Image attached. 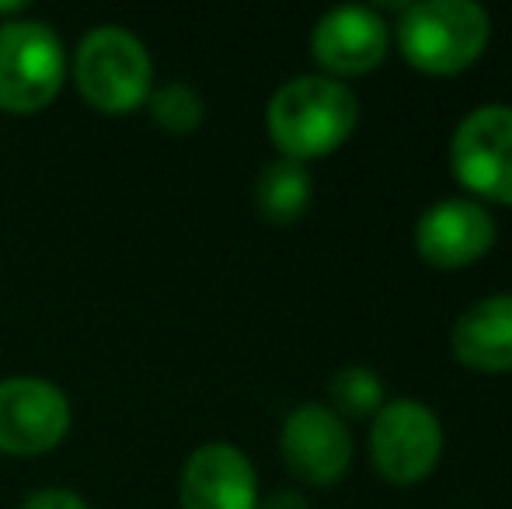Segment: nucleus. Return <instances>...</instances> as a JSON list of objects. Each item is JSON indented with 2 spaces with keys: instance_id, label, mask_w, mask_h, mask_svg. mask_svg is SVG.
<instances>
[{
  "instance_id": "f257e3e1",
  "label": "nucleus",
  "mask_w": 512,
  "mask_h": 509,
  "mask_svg": "<svg viewBox=\"0 0 512 509\" xmlns=\"http://www.w3.org/2000/svg\"><path fill=\"white\" fill-rule=\"evenodd\" d=\"M359 123V98L349 84L324 74H300L283 81L269 98L265 129L279 157L314 161L338 150Z\"/></svg>"
},
{
  "instance_id": "f03ea898",
  "label": "nucleus",
  "mask_w": 512,
  "mask_h": 509,
  "mask_svg": "<svg viewBox=\"0 0 512 509\" xmlns=\"http://www.w3.org/2000/svg\"><path fill=\"white\" fill-rule=\"evenodd\" d=\"M394 35L415 70L453 77L481 60L492 39V18L474 0H418L401 7Z\"/></svg>"
},
{
  "instance_id": "7ed1b4c3",
  "label": "nucleus",
  "mask_w": 512,
  "mask_h": 509,
  "mask_svg": "<svg viewBox=\"0 0 512 509\" xmlns=\"http://www.w3.org/2000/svg\"><path fill=\"white\" fill-rule=\"evenodd\" d=\"M70 74L81 98L102 116H129L154 91V60L140 35L122 25H98L77 42Z\"/></svg>"
},
{
  "instance_id": "20e7f679",
  "label": "nucleus",
  "mask_w": 512,
  "mask_h": 509,
  "mask_svg": "<svg viewBox=\"0 0 512 509\" xmlns=\"http://www.w3.org/2000/svg\"><path fill=\"white\" fill-rule=\"evenodd\" d=\"M67 77V49L56 28L39 18L0 25V109L35 116L56 102Z\"/></svg>"
},
{
  "instance_id": "39448f33",
  "label": "nucleus",
  "mask_w": 512,
  "mask_h": 509,
  "mask_svg": "<svg viewBox=\"0 0 512 509\" xmlns=\"http://www.w3.org/2000/svg\"><path fill=\"white\" fill-rule=\"evenodd\" d=\"M453 178L478 203L512 206V105L471 109L450 136Z\"/></svg>"
},
{
  "instance_id": "423d86ee",
  "label": "nucleus",
  "mask_w": 512,
  "mask_h": 509,
  "mask_svg": "<svg viewBox=\"0 0 512 509\" xmlns=\"http://www.w3.org/2000/svg\"><path fill=\"white\" fill-rule=\"evenodd\" d=\"M443 457V422L425 401H384L370 419V461L391 485H418Z\"/></svg>"
},
{
  "instance_id": "0eeeda50",
  "label": "nucleus",
  "mask_w": 512,
  "mask_h": 509,
  "mask_svg": "<svg viewBox=\"0 0 512 509\" xmlns=\"http://www.w3.org/2000/svg\"><path fill=\"white\" fill-rule=\"evenodd\" d=\"M70 398L46 377H4L0 381V454L42 457L70 433Z\"/></svg>"
},
{
  "instance_id": "6e6552de",
  "label": "nucleus",
  "mask_w": 512,
  "mask_h": 509,
  "mask_svg": "<svg viewBox=\"0 0 512 509\" xmlns=\"http://www.w3.org/2000/svg\"><path fill=\"white\" fill-rule=\"evenodd\" d=\"M279 450H283L286 468L300 482L317 485V489L342 482L356 454L349 422L321 401H304L286 415L279 429Z\"/></svg>"
},
{
  "instance_id": "1a4fd4ad",
  "label": "nucleus",
  "mask_w": 512,
  "mask_h": 509,
  "mask_svg": "<svg viewBox=\"0 0 512 509\" xmlns=\"http://www.w3.org/2000/svg\"><path fill=\"white\" fill-rule=\"evenodd\" d=\"M391 46V25L377 7L342 4L317 18L310 32V53L324 77H363L377 70Z\"/></svg>"
},
{
  "instance_id": "9d476101",
  "label": "nucleus",
  "mask_w": 512,
  "mask_h": 509,
  "mask_svg": "<svg viewBox=\"0 0 512 509\" xmlns=\"http://www.w3.org/2000/svg\"><path fill=\"white\" fill-rule=\"evenodd\" d=\"M499 227L485 203L450 196L432 203L415 224V248L436 269H464L492 252Z\"/></svg>"
},
{
  "instance_id": "9b49d317",
  "label": "nucleus",
  "mask_w": 512,
  "mask_h": 509,
  "mask_svg": "<svg viewBox=\"0 0 512 509\" xmlns=\"http://www.w3.org/2000/svg\"><path fill=\"white\" fill-rule=\"evenodd\" d=\"M182 509H258V475L241 447L209 440L189 454L178 478Z\"/></svg>"
},
{
  "instance_id": "f8f14e48",
  "label": "nucleus",
  "mask_w": 512,
  "mask_h": 509,
  "mask_svg": "<svg viewBox=\"0 0 512 509\" xmlns=\"http://www.w3.org/2000/svg\"><path fill=\"white\" fill-rule=\"evenodd\" d=\"M457 363L478 374L512 370V293H492L460 311L450 332Z\"/></svg>"
},
{
  "instance_id": "ddd939ff",
  "label": "nucleus",
  "mask_w": 512,
  "mask_h": 509,
  "mask_svg": "<svg viewBox=\"0 0 512 509\" xmlns=\"http://www.w3.org/2000/svg\"><path fill=\"white\" fill-rule=\"evenodd\" d=\"M310 199H314V178H310L307 164L290 161V157L269 161L255 182V206L265 224L272 227L297 224L310 210Z\"/></svg>"
},
{
  "instance_id": "4468645a",
  "label": "nucleus",
  "mask_w": 512,
  "mask_h": 509,
  "mask_svg": "<svg viewBox=\"0 0 512 509\" xmlns=\"http://www.w3.org/2000/svg\"><path fill=\"white\" fill-rule=\"evenodd\" d=\"M331 412L349 419H373L384 408V381L377 370L363 367V363H349L331 377Z\"/></svg>"
},
{
  "instance_id": "2eb2a0df",
  "label": "nucleus",
  "mask_w": 512,
  "mask_h": 509,
  "mask_svg": "<svg viewBox=\"0 0 512 509\" xmlns=\"http://www.w3.org/2000/svg\"><path fill=\"white\" fill-rule=\"evenodd\" d=\"M147 109H150V119L164 129V133H192L199 129L206 116V102L189 81H171V84H161L157 91H150L147 98Z\"/></svg>"
},
{
  "instance_id": "dca6fc26",
  "label": "nucleus",
  "mask_w": 512,
  "mask_h": 509,
  "mask_svg": "<svg viewBox=\"0 0 512 509\" xmlns=\"http://www.w3.org/2000/svg\"><path fill=\"white\" fill-rule=\"evenodd\" d=\"M21 509H91V506L70 489H35L25 496Z\"/></svg>"
},
{
  "instance_id": "f3484780",
  "label": "nucleus",
  "mask_w": 512,
  "mask_h": 509,
  "mask_svg": "<svg viewBox=\"0 0 512 509\" xmlns=\"http://www.w3.org/2000/svg\"><path fill=\"white\" fill-rule=\"evenodd\" d=\"M258 509H310V503H307V496H300V492L279 489V492H272L265 503H258Z\"/></svg>"
}]
</instances>
